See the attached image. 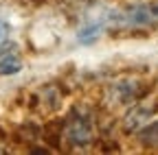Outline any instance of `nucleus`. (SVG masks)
<instances>
[{
  "instance_id": "nucleus-1",
  "label": "nucleus",
  "mask_w": 158,
  "mask_h": 155,
  "mask_svg": "<svg viewBox=\"0 0 158 155\" xmlns=\"http://www.w3.org/2000/svg\"><path fill=\"white\" fill-rule=\"evenodd\" d=\"M66 138L70 142H77V144H86L92 138V127L86 120H81V118L70 120L68 127H66Z\"/></svg>"
},
{
  "instance_id": "nucleus-3",
  "label": "nucleus",
  "mask_w": 158,
  "mask_h": 155,
  "mask_svg": "<svg viewBox=\"0 0 158 155\" xmlns=\"http://www.w3.org/2000/svg\"><path fill=\"white\" fill-rule=\"evenodd\" d=\"M101 31H103V20H94V22H90V24H86V26H81L77 31V42L79 44H92V42H97V37L101 35Z\"/></svg>"
},
{
  "instance_id": "nucleus-6",
  "label": "nucleus",
  "mask_w": 158,
  "mask_h": 155,
  "mask_svg": "<svg viewBox=\"0 0 158 155\" xmlns=\"http://www.w3.org/2000/svg\"><path fill=\"white\" fill-rule=\"evenodd\" d=\"M143 140H145L147 144H156V142H158V122H154V125H149V127L145 129Z\"/></svg>"
},
{
  "instance_id": "nucleus-7",
  "label": "nucleus",
  "mask_w": 158,
  "mask_h": 155,
  "mask_svg": "<svg viewBox=\"0 0 158 155\" xmlns=\"http://www.w3.org/2000/svg\"><path fill=\"white\" fill-rule=\"evenodd\" d=\"M7 35H9V24L2 20V17H0V46L7 42Z\"/></svg>"
},
{
  "instance_id": "nucleus-5",
  "label": "nucleus",
  "mask_w": 158,
  "mask_h": 155,
  "mask_svg": "<svg viewBox=\"0 0 158 155\" xmlns=\"http://www.w3.org/2000/svg\"><path fill=\"white\" fill-rule=\"evenodd\" d=\"M132 85H134V81H121V83H116L112 87V92L118 94V101H127V99H132V94H134Z\"/></svg>"
},
{
  "instance_id": "nucleus-4",
  "label": "nucleus",
  "mask_w": 158,
  "mask_h": 155,
  "mask_svg": "<svg viewBox=\"0 0 158 155\" xmlns=\"http://www.w3.org/2000/svg\"><path fill=\"white\" fill-rule=\"evenodd\" d=\"M20 70H22V59L15 50L0 55V74H15Z\"/></svg>"
},
{
  "instance_id": "nucleus-8",
  "label": "nucleus",
  "mask_w": 158,
  "mask_h": 155,
  "mask_svg": "<svg viewBox=\"0 0 158 155\" xmlns=\"http://www.w3.org/2000/svg\"><path fill=\"white\" fill-rule=\"evenodd\" d=\"M149 13H152V17H158V5H154V7L149 9Z\"/></svg>"
},
{
  "instance_id": "nucleus-2",
  "label": "nucleus",
  "mask_w": 158,
  "mask_h": 155,
  "mask_svg": "<svg viewBox=\"0 0 158 155\" xmlns=\"http://www.w3.org/2000/svg\"><path fill=\"white\" fill-rule=\"evenodd\" d=\"M149 118H152V109L138 105V107H134V109L130 111V116L125 118V129H127V131H136V129L145 127Z\"/></svg>"
}]
</instances>
